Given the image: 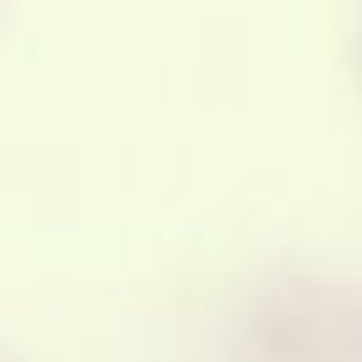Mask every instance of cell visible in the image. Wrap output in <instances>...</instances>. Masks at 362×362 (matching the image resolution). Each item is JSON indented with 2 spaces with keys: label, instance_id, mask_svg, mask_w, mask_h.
<instances>
[]
</instances>
